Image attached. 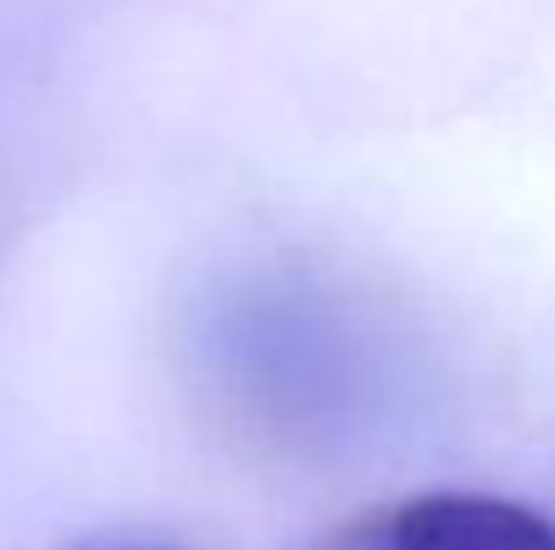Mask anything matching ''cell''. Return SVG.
<instances>
[{
    "label": "cell",
    "mask_w": 555,
    "mask_h": 550,
    "mask_svg": "<svg viewBox=\"0 0 555 550\" xmlns=\"http://www.w3.org/2000/svg\"><path fill=\"white\" fill-rule=\"evenodd\" d=\"M388 550H555V524L513 497L426 491L393 513Z\"/></svg>",
    "instance_id": "1"
},
{
    "label": "cell",
    "mask_w": 555,
    "mask_h": 550,
    "mask_svg": "<svg viewBox=\"0 0 555 550\" xmlns=\"http://www.w3.org/2000/svg\"><path fill=\"white\" fill-rule=\"evenodd\" d=\"M76 550H168V546L135 540V535H103V540H87V546H76Z\"/></svg>",
    "instance_id": "2"
}]
</instances>
